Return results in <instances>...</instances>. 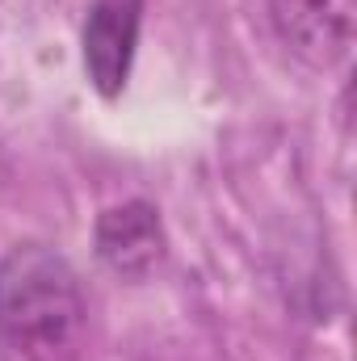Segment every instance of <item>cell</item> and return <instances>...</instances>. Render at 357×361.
Segmentation results:
<instances>
[{
  "instance_id": "1",
  "label": "cell",
  "mask_w": 357,
  "mask_h": 361,
  "mask_svg": "<svg viewBox=\"0 0 357 361\" xmlns=\"http://www.w3.org/2000/svg\"><path fill=\"white\" fill-rule=\"evenodd\" d=\"M85 319L80 281L51 244H17L0 257V336L17 357L51 361Z\"/></svg>"
},
{
  "instance_id": "3",
  "label": "cell",
  "mask_w": 357,
  "mask_h": 361,
  "mask_svg": "<svg viewBox=\"0 0 357 361\" xmlns=\"http://www.w3.org/2000/svg\"><path fill=\"white\" fill-rule=\"evenodd\" d=\"M143 4L147 0H92L85 30H80V55H85V76L105 101H114L126 89L135 51H139V30H143Z\"/></svg>"
},
{
  "instance_id": "4",
  "label": "cell",
  "mask_w": 357,
  "mask_h": 361,
  "mask_svg": "<svg viewBox=\"0 0 357 361\" xmlns=\"http://www.w3.org/2000/svg\"><path fill=\"white\" fill-rule=\"evenodd\" d=\"M92 244H97L101 265L118 273L122 281H147L169 257V235H164L160 210L143 197H131V202L101 210Z\"/></svg>"
},
{
  "instance_id": "2",
  "label": "cell",
  "mask_w": 357,
  "mask_h": 361,
  "mask_svg": "<svg viewBox=\"0 0 357 361\" xmlns=\"http://www.w3.org/2000/svg\"><path fill=\"white\" fill-rule=\"evenodd\" d=\"M269 21L294 59L332 72L353 51L357 0H269Z\"/></svg>"
}]
</instances>
